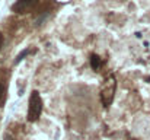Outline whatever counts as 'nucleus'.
<instances>
[{"label":"nucleus","instance_id":"7ed1b4c3","mask_svg":"<svg viewBox=\"0 0 150 140\" xmlns=\"http://www.w3.org/2000/svg\"><path fill=\"white\" fill-rule=\"evenodd\" d=\"M38 3H40V0H18L12 6V9L16 13H26L29 10H34L38 6Z\"/></svg>","mask_w":150,"mask_h":140},{"label":"nucleus","instance_id":"f03ea898","mask_svg":"<svg viewBox=\"0 0 150 140\" xmlns=\"http://www.w3.org/2000/svg\"><path fill=\"white\" fill-rule=\"evenodd\" d=\"M42 111V101L41 96L37 91H32L29 98V108H28V120L29 121H37L41 115Z\"/></svg>","mask_w":150,"mask_h":140},{"label":"nucleus","instance_id":"20e7f679","mask_svg":"<svg viewBox=\"0 0 150 140\" xmlns=\"http://www.w3.org/2000/svg\"><path fill=\"white\" fill-rule=\"evenodd\" d=\"M91 67H92L95 72H98L100 67H102V60H100L99 55H96V54H92V55H91Z\"/></svg>","mask_w":150,"mask_h":140},{"label":"nucleus","instance_id":"423d86ee","mask_svg":"<svg viewBox=\"0 0 150 140\" xmlns=\"http://www.w3.org/2000/svg\"><path fill=\"white\" fill-rule=\"evenodd\" d=\"M4 140H15V139H13L10 134H6V136H4Z\"/></svg>","mask_w":150,"mask_h":140},{"label":"nucleus","instance_id":"0eeeda50","mask_svg":"<svg viewBox=\"0 0 150 140\" xmlns=\"http://www.w3.org/2000/svg\"><path fill=\"white\" fill-rule=\"evenodd\" d=\"M1 45H3V35H1V32H0V50H1Z\"/></svg>","mask_w":150,"mask_h":140},{"label":"nucleus","instance_id":"39448f33","mask_svg":"<svg viewBox=\"0 0 150 140\" xmlns=\"http://www.w3.org/2000/svg\"><path fill=\"white\" fill-rule=\"evenodd\" d=\"M3 96H4V85L0 83V102L3 101Z\"/></svg>","mask_w":150,"mask_h":140},{"label":"nucleus","instance_id":"f257e3e1","mask_svg":"<svg viewBox=\"0 0 150 140\" xmlns=\"http://www.w3.org/2000/svg\"><path fill=\"white\" fill-rule=\"evenodd\" d=\"M115 89H117V80L111 75L109 77H106V80L103 82L102 89H100V101H102V105L105 108H108L112 104L114 95H115Z\"/></svg>","mask_w":150,"mask_h":140}]
</instances>
